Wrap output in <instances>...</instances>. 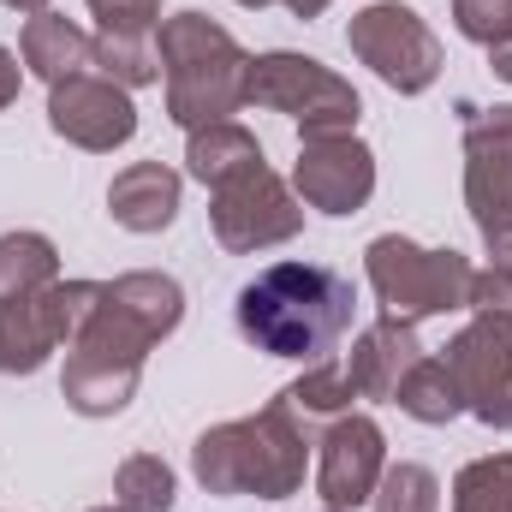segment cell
Segmentation results:
<instances>
[{
	"label": "cell",
	"instance_id": "16",
	"mask_svg": "<svg viewBox=\"0 0 512 512\" xmlns=\"http://www.w3.org/2000/svg\"><path fill=\"white\" fill-rule=\"evenodd\" d=\"M179 191H185V179L167 161H131L108 185V215L126 233H167L179 215Z\"/></svg>",
	"mask_w": 512,
	"mask_h": 512
},
{
	"label": "cell",
	"instance_id": "31",
	"mask_svg": "<svg viewBox=\"0 0 512 512\" xmlns=\"http://www.w3.org/2000/svg\"><path fill=\"white\" fill-rule=\"evenodd\" d=\"M489 66H495V78H501V84H512V42H507V48H489Z\"/></svg>",
	"mask_w": 512,
	"mask_h": 512
},
{
	"label": "cell",
	"instance_id": "17",
	"mask_svg": "<svg viewBox=\"0 0 512 512\" xmlns=\"http://www.w3.org/2000/svg\"><path fill=\"white\" fill-rule=\"evenodd\" d=\"M18 54H24V66L42 78V84H60V78H72V72H90L96 66V36H84L72 18H60V12H36L30 24H24V36H18Z\"/></svg>",
	"mask_w": 512,
	"mask_h": 512
},
{
	"label": "cell",
	"instance_id": "19",
	"mask_svg": "<svg viewBox=\"0 0 512 512\" xmlns=\"http://www.w3.org/2000/svg\"><path fill=\"white\" fill-rule=\"evenodd\" d=\"M393 405L411 417V423H429V429H441V423H453L459 411H465V399H459V382H453V370L441 364V358H417L411 364V376L399 382L393 393Z\"/></svg>",
	"mask_w": 512,
	"mask_h": 512
},
{
	"label": "cell",
	"instance_id": "26",
	"mask_svg": "<svg viewBox=\"0 0 512 512\" xmlns=\"http://www.w3.org/2000/svg\"><path fill=\"white\" fill-rule=\"evenodd\" d=\"M453 24L477 48H507L512 42V0H453Z\"/></svg>",
	"mask_w": 512,
	"mask_h": 512
},
{
	"label": "cell",
	"instance_id": "1",
	"mask_svg": "<svg viewBox=\"0 0 512 512\" xmlns=\"http://www.w3.org/2000/svg\"><path fill=\"white\" fill-rule=\"evenodd\" d=\"M352 316H358V292L328 262H268L256 280L239 286L233 304V322L256 352L292 364L334 358L340 340L352 334Z\"/></svg>",
	"mask_w": 512,
	"mask_h": 512
},
{
	"label": "cell",
	"instance_id": "8",
	"mask_svg": "<svg viewBox=\"0 0 512 512\" xmlns=\"http://www.w3.org/2000/svg\"><path fill=\"white\" fill-rule=\"evenodd\" d=\"M465 114V209L495 268H512V102Z\"/></svg>",
	"mask_w": 512,
	"mask_h": 512
},
{
	"label": "cell",
	"instance_id": "20",
	"mask_svg": "<svg viewBox=\"0 0 512 512\" xmlns=\"http://www.w3.org/2000/svg\"><path fill=\"white\" fill-rule=\"evenodd\" d=\"M96 72L114 78L120 90L161 84V48H155V30H102V36H96Z\"/></svg>",
	"mask_w": 512,
	"mask_h": 512
},
{
	"label": "cell",
	"instance_id": "32",
	"mask_svg": "<svg viewBox=\"0 0 512 512\" xmlns=\"http://www.w3.org/2000/svg\"><path fill=\"white\" fill-rule=\"evenodd\" d=\"M0 6H12V12H30V18H36V12H48V0H0Z\"/></svg>",
	"mask_w": 512,
	"mask_h": 512
},
{
	"label": "cell",
	"instance_id": "3",
	"mask_svg": "<svg viewBox=\"0 0 512 512\" xmlns=\"http://www.w3.org/2000/svg\"><path fill=\"white\" fill-rule=\"evenodd\" d=\"M161 78H167V120L185 131L221 126L245 108V72L251 54L239 48V36L227 24H215L209 12H173L161 18Z\"/></svg>",
	"mask_w": 512,
	"mask_h": 512
},
{
	"label": "cell",
	"instance_id": "24",
	"mask_svg": "<svg viewBox=\"0 0 512 512\" xmlns=\"http://www.w3.org/2000/svg\"><path fill=\"white\" fill-rule=\"evenodd\" d=\"M453 512H512V453H483L453 477Z\"/></svg>",
	"mask_w": 512,
	"mask_h": 512
},
{
	"label": "cell",
	"instance_id": "5",
	"mask_svg": "<svg viewBox=\"0 0 512 512\" xmlns=\"http://www.w3.org/2000/svg\"><path fill=\"white\" fill-rule=\"evenodd\" d=\"M245 108H268V114L298 120V137L358 131V120H364V96L352 90V78H340V72L322 66L316 54H292V48L251 54Z\"/></svg>",
	"mask_w": 512,
	"mask_h": 512
},
{
	"label": "cell",
	"instance_id": "11",
	"mask_svg": "<svg viewBox=\"0 0 512 512\" xmlns=\"http://www.w3.org/2000/svg\"><path fill=\"white\" fill-rule=\"evenodd\" d=\"M292 191L316 215H358L376 197V149L358 131L334 137H298L292 161Z\"/></svg>",
	"mask_w": 512,
	"mask_h": 512
},
{
	"label": "cell",
	"instance_id": "10",
	"mask_svg": "<svg viewBox=\"0 0 512 512\" xmlns=\"http://www.w3.org/2000/svg\"><path fill=\"white\" fill-rule=\"evenodd\" d=\"M96 280H54L42 292L0 298V376H36L60 346H72Z\"/></svg>",
	"mask_w": 512,
	"mask_h": 512
},
{
	"label": "cell",
	"instance_id": "14",
	"mask_svg": "<svg viewBox=\"0 0 512 512\" xmlns=\"http://www.w3.org/2000/svg\"><path fill=\"white\" fill-rule=\"evenodd\" d=\"M48 126L72 149L114 155L120 143L137 137V108H131V90H120L114 78H102L90 66V72H72V78L48 84Z\"/></svg>",
	"mask_w": 512,
	"mask_h": 512
},
{
	"label": "cell",
	"instance_id": "34",
	"mask_svg": "<svg viewBox=\"0 0 512 512\" xmlns=\"http://www.w3.org/2000/svg\"><path fill=\"white\" fill-rule=\"evenodd\" d=\"M90 512H126V507H90Z\"/></svg>",
	"mask_w": 512,
	"mask_h": 512
},
{
	"label": "cell",
	"instance_id": "33",
	"mask_svg": "<svg viewBox=\"0 0 512 512\" xmlns=\"http://www.w3.org/2000/svg\"><path fill=\"white\" fill-rule=\"evenodd\" d=\"M233 6H245V12H262V6H274V0H233Z\"/></svg>",
	"mask_w": 512,
	"mask_h": 512
},
{
	"label": "cell",
	"instance_id": "12",
	"mask_svg": "<svg viewBox=\"0 0 512 512\" xmlns=\"http://www.w3.org/2000/svg\"><path fill=\"white\" fill-rule=\"evenodd\" d=\"M459 382V399L477 423L489 429H512V322L495 316H471L441 358Z\"/></svg>",
	"mask_w": 512,
	"mask_h": 512
},
{
	"label": "cell",
	"instance_id": "4",
	"mask_svg": "<svg viewBox=\"0 0 512 512\" xmlns=\"http://www.w3.org/2000/svg\"><path fill=\"white\" fill-rule=\"evenodd\" d=\"M185 322V286L173 274L155 268H131L114 280H96L90 310L66 346V358H90V364H114V370H137L143 358Z\"/></svg>",
	"mask_w": 512,
	"mask_h": 512
},
{
	"label": "cell",
	"instance_id": "9",
	"mask_svg": "<svg viewBox=\"0 0 512 512\" xmlns=\"http://www.w3.org/2000/svg\"><path fill=\"white\" fill-rule=\"evenodd\" d=\"M209 227H215L221 251L256 256V251H274V245H292L304 233V203L262 161V167H251V173H239V179L209 191Z\"/></svg>",
	"mask_w": 512,
	"mask_h": 512
},
{
	"label": "cell",
	"instance_id": "22",
	"mask_svg": "<svg viewBox=\"0 0 512 512\" xmlns=\"http://www.w3.org/2000/svg\"><path fill=\"white\" fill-rule=\"evenodd\" d=\"M298 417H346L358 387L346 376V358H322V364H304V376L280 393Z\"/></svg>",
	"mask_w": 512,
	"mask_h": 512
},
{
	"label": "cell",
	"instance_id": "29",
	"mask_svg": "<svg viewBox=\"0 0 512 512\" xmlns=\"http://www.w3.org/2000/svg\"><path fill=\"white\" fill-rule=\"evenodd\" d=\"M18 84H24V72H18V54H12V48L0 42V114H6L12 102H18Z\"/></svg>",
	"mask_w": 512,
	"mask_h": 512
},
{
	"label": "cell",
	"instance_id": "18",
	"mask_svg": "<svg viewBox=\"0 0 512 512\" xmlns=\"http://www.w3.org/2000/svg\"><path fill=\"white\" fill-rule=\"evenodd\" d=\"M268 155H262V143H256V131H245L239 120H221V126H203V131H185V173L197 179V185H227V179H239V173H251L262 167Z\"/></svg>",
	"mask_w": 512,
	"mask_h": 512
},
{
	"label": "cell",
	"instance_id": "13",
	"mask_svg": "<svg viewBox=\"0 0 512 512\" xmlns=\"http://www.w3.org/2000/svg\"><path fill=\"white\" fill-rule=\"evenodd\" d=\"M387 471V435L370 411H346L328 417L322 441H316V495L334 512H358Z\"/></svg>",
	"mask_w": 512,
	"mask_h": 512
},
{
	"label": "cell",
	"instance_id": "21",
	"mask_svg": "<svg viewBox=\"0 0 512 512\" xmlns=\"http://www.w3.org/2000/svg\"><path fill=\"white\" fill-rule=\"evenodd\" d=\"M60 280V251L48 233H0V298L42 292Z\"/></svg>",
	"mask_w": 512,
	"mask_h": 512
},
{
	"label": "cell",
	"instance_id": "27",
	"mask_svg": "<svg viewBox=\"0 0 512 512\" xmlns=\"http://www.w3.org/2000/svg\"><path fill=\"white\" fill-rule=\"evenodd\" d=\"M471 316H495V322H512V268H477L471 274Z\"/></svg>",
	"mask_w": 512,
	"mask_h": 512
},
{
	"label": "cell",
	"instance_id": "23",
	"mask_svg": "<svg viewBox=\"0 0 512 512\" xmlns=\"http://www.w3.org/2000/svg\"><path fill=\"white\" fill-rule=\"evenodd\" d=\"M173 495H179V477L161 453H131L114 471V507L126 512H173Z\"/></svg>",
	"mask_w": 512,
	"mask_h": 512
},
{
	"label": "cell",
	"instance_id": "6",
	"mask_svg": "<svg viewBox=\"0 0 512 512\" xmlns=\"http://www.w3.org/2000/svg\"><path fill=\"white\" fill-rule=\"evenodd\" d=\"M364 274L370 292L382 304V316L399 322H423V316H453L471 304V262L459 251H429L405 233H382L364 251Z\"/></svg>",
	"mask_w": 512,
	"mask_h": 512
},
{
	"label": "cell",
	"instance_id": "7",
	"mask_svg": "<svg viewBox=\"0 0 512 512\" xmlns=\"http://www.w3.org/2000/svg\"><path fill=\"white\" fill-rule=\"evenodd\" d=\"M346 48L382 78L387 90H399V96H423V90L441 78V66H447L441 36H435L429 18H423L417 6H405V0H370L364 12H352Z\"/></svg>",
	"mask_w": 512,
	"mask_h": 512
},
{
	"label": "cell",
	"instance_id": "15",
	"mask_svg": "<svg viewBox=\"0 0 512 512\" xmlns=\"http://www.w3.org/2000/svg\"><path fill=\"white\" fill-rule=\"evenodd\" d=\"M417 358H423L417 322L382 316V322H370V328L352 340L346 376H352V387H358V399H387V405H393V393H399V382L411 376V364H417Z\"/></svg>",
	"mask_w": 512,
	"mask_h": 512
},
{
	"label": "cell",
	"instance_id": "25",
	"mask_svg": "<svg viewBox=\"0 0 512 512\" xmlns=\"http://www.w3.org/2000/svg\"><path fill=\"white\" fill-rule=\"evenodd\" d=\"M370 507H376V512H441V477H435L429 465L399 459V465H387V471H382V483H376Z\"/></svg>",
	"mask_w": 512,
	"mask_h": 512
},
{
	"label": "cell",
	"instance_id": "28",
	"mask_svg": "<svg viewBox=\"0 0 512 512\" xmlns=\"http://www.w3.org/2000/svg\"><path fill=\"white\" fill-rule=\"evenodd\" d=\"M102 30H155L161 0H84Z\"/></svg>",
	"mask_w": 512,
	"mask_h": 512
},
{
	"label": "cell",
	"instance_id": "30",
	"mask_svg": "<svg viewBox=\"0 0 512 512\" xmlns=\"http://www.w3.org/2000/svg\"><path fill=\"white\" fill-rule=\"evenodd\" d=\"M280 6H286L292 18H322V12H328L334 0H280Z\"/></svg>",
	"mask_w": 512,
	"mask_h": 512
},
{
	"label": "cell",
	"instance_id": "35",
	"mask_svg": "<svg viewBox=\"0 0 512 512\" xmlns=\"http://www.w3.org/2000/svg\"><path fill=\"white\" fill-rule=\"evenodd\" d=\"M322 512H334V507H322Z\"/></svg>",
	"mask_w": 512,
	"mask_h": 512
},
{
	"label": "cell",
	"instance_id": "2",
	"mask_svg": "<svg viewBox=\"0 0 512 512\" xmlns=\"http://www.w3.org/2000/svg\"><path fill=\"white\" fill-rule=\"evenodd\" d=\"M310 465V435L286 399H268L256 417H233L197 435L191 447V477L209 495H256V501H286L304 489Z\"/></svg>",
	"mask_w": 512,
	"mask_h": 512
}]
</instances>
